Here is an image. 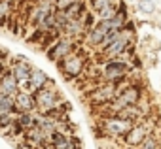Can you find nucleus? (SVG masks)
<instances>
[{"mask_svg": "<svg viewBox=\"0 0 161 149\" xmlns=\"http://www.w3.org/2000/svg\"><path fill=\"white\" fill-rule=\"evenodd\" d=\"M15 113V96L0 93V115Z\"/></svg>", "mask_w": 161, "mask_h": 149, "instance_id": "obj_15", "label": "nucleus"}, {"mask_svg": "<svg viewBox=\"0 0 161 149\" xmlns=\"http://www.w3.org/2000/svg\"><path fill=\"white\" fill-rule=\"evenodd\" d=\"M14 121H15V113H6V115H0V132L6 134V132L12 128Z\"/></svg>", "mask_w": 161, "mask_h": 149, "instance_id": "obj_17", "label": "nucleus"}, {"mask_svg": "<svg viewBox=\"0 0 161 149\" xmlns=\"http://www.w3.org/2000/svg\"><path fill=\"white\" fill-rule=\"evenodd\" d=\"M78 140L74 134H64V132H55L51 136V145L49 149H80L76 147Z\"/></svg>", "mask_w": 161, "mask_h": 149, "instance_id": "obj_13", "label": "nucleus"}, {"mask_svg": "<svg viewBox=\"0 0 161 149\" xmlns=\"http://www.w3.org/2000/svg\"><path fill=\"white\" fill-rule=\"evenodd\" d=\"M136 8L140 13L144 15H153L157 12V4H155V0H136Z\"/></svg>", "mask_w": 161, "mask_h": 149, "instance_id": "obj_16", "label": "nucleus"}, {"mask_svg": "<svg viewBox=\"0 0 161 149\" xmlns=\"http://www.w3.org/2000/svg\"><path fill=\"white\" fill-rule=\"evenodd\" d=\"M34 100H36V111L44 113V115H61V104H63V96L57 91V85H47L44 89L34 91Z\"/></svg>", "mask_w": 161, "mask_h": 149, "instance_id": "obj_4", "label": "nucleus"}, {"mask_svg": "<svg viewBox=\"0 0 161 149\" xmlns=\"http://www.w3.org/2000/svg\"><path fill=\"white\" fill-rule=\"evenodd\" d=\"M135 123L125 119L121 113H103L97 121V130H99V138H112V140H119L129 132V128Z\"/></svg>", "mask_w": 161, "mask_h": 149, "instance_id": "obj_2", "label": "nucleus"}, {"mask_svg": "<svg viewBox=\"0 0 161 149\" xmlns=\"http://www.w3.org/2000/svg\"><path fill=\"white\" fill-rule=\"evenodd\" d=\"M55 81L49 78V74L46 72V70H42V68H32V72H31V78H29V81H27V85L23 87L25 91H31V93H34V91H38V89H44V87H47V85H53Z\"/></svg>", "mask_w": 161, "mask_h": 149, "instance_id": "obj_9", "label": "nucleus"}, {"mask_svg": "<svg viewBox=\"0 0 161 149\" xmlns=\"http://www.w3.org/2000/svg\"><path fill=\"white\" fill-rule=\"evenodd\" d=\"M142 96H144V89L140 83H121L116 98L106 106L104 113H119L131 106H138L142 102Z\"/></svg>", "mask_w": 161, "mask_h": 149, "instance_id": "obj_3", "label": "nucleus"}, {"mask_svg": "<svg viewBox=\"0 0 161 149\" xmlns=\"http://www.w3.org/2000/svg\"><path fill=\"white\" fill-rule=\"evenodd\" d=\"M121 4V0H87V6H89V10L97 15L99 12H103V10H106V8H116V6H119Z\"/></svg>", "mask_w": 161, "mask_h": 149, "instance_id": "obj_14", "label": "nucleus"}, {"mask_svg": "<svg viewBox=\"0 0 161 149\" xmlns=\"http://www.w3.org/2000/svg\"><path fill=\"white\" fill-rule=\"evenodd\" d=\"M32 111H36L34 93L21 89L15 95V113H32Z\"/></svg>", "mask_w": 161, "mask_h": 149, "instance_id": "obj_11", "label": "nucleus"}, {"mask_svg": "<svg viewBox=\"0 0 161 149\" xmlns=\"http://www.w3.org/2000/svg\"><path fill=\"white\" fill-rule=\"evenodd\" d=\"M118 91H119V85L101 81V83H97V85L87 93V102H89V104H93V106L104 108V106H108V104L116 98Z\"/></svg>", "mask_w": 161, "mask_h": 149, "instance_id": "obj_5", "label": "nucleus"}, {"mask_svg": "<svg viewBox=\"0 0 161 149\" xmlns=\"http://www.w3.org/2000/svg\"><path fill=\"white\" fill-rule=\"evenodd\" d=\"M19 91H21V85L17 83V80L14 78V74L10 72V66H8L2 74H0V93L15 96Z\"/></svg>", "mask_w": 161, "mask_h": 149, "instance_id": "obj_12", "label": "nucleus"}, {"mask_svg": "<svg viewBox=\"0 0 161 149\" xmlns=\"http://www.w3.org/2000/svg\"><path fill=\"white\" fill-rule=\"evenodd\" d=\"M78 40H72V38H66V36H59L57 40H53L47 47H46V57L51 60V62H61L68 53H72L76 47H80Z\"/></svg>", "mask_w": 161, "mask_h": 149, "instance_id": "obj_6", "label": "nucleus"}, {"mask_svg": "<svg viewBox=\"0 0 161 149\" xmlns=\"http://www.w3.org/2000/svg\"><path fill=\"white\" fill-rule=\"evenodd\" d=\"M86 30H87V27H86L84 15H82V17H76V19H66L64 25H63L61 36H66V38H72V40H78L80 42Z\"/></svg>", "mask_w": 161, "mask_h": 149, "instance_id": "obj_10", "label": "nucleus"}, {"mask_svg": "<svg viewBox=\"0 0 161 149\" xmlns=\"http://www.w3.org/2000/svg\"><path fill=\"white\" fill-rule=\"evenodd\" d=\"M87 60H89V57H87L86 47L80 45L72 53H68L61 62H57V68L66 81H76L84 76V72L87 68Z\"/></svg>", "mask_w": 161, "mask_h": 149, "instance_id": "obj_1", "label": "nucleus"}, {"mask_svg": "<svg viewBox=\"0 0 161 149\" xmlns=\"http://www.w3.org/2000/svg\"><path fill=\"white\" fill-rule=\"evenodd\" d=\"M74 0H55V8L57 10H64L66 6H70Z\"/></svg>", "mask_w": 161, "mask_h": 149, "instance_id": "obj_19", "label": "nucleus"}, {"mask_svg": "<svg viewBox=\"0 0 161 149\" xmlns=\"http://www.w3.org/2000/svg\"><path fill=\"white\" fill-rule=\"evenodd\" d=\"M32 64L29 62V59L27 57H23V55H15L14 57V60L10 62V72L14 74V78L17 80V83L21 85V89L27 85V81H29V78H31V72H32Z\"/></svg>", "mask_w": 161, "mask_h": 149, "instance_id": "obj_8", "label": "nucleus"}, {"mask_svg": "<svg viewBox=\"0 0 161 149\" xmlns=\"http://www.w3.org/2000/svg\"><path fill=\"white\" fill-rule=\"evenodd\" d=\"M152 134V128H150V125H146V123H135L131 128H129V132L121 138V143L127 147V149H138V145L148 138Z\"/></svg>", "mask_w": 161, "mask_h": 149, "instance_id": "obj_7", "label": "nucleus"}, {"mask_svg": "<svg viewBox=\"0 0 161 149\" xmlns=\"http://www.w3.org/2000/svg\"><path fill=\"white\" fill-rule=\"evenodd\" d=\"M159 25H161V21H159Z\"/></svg>", "mask_w": 161, "mask_h": 149, "instance_id": "obj_20", "label": "nucleus"}, {"mask_svg": "<svg viewBox=\"0 0 161 149\" xmlns=\"http://www.w3.org/2000/svg\"><path fill=\"white\" fill-rule=\"evenodd\" d=\"M12 6H10V0H0V21H4L10 17Z\"/></svg>", "mask_w": 161, "mask_h": 149, "instance_id": "obj_18", "label": "nucleus"}]
</instances>
